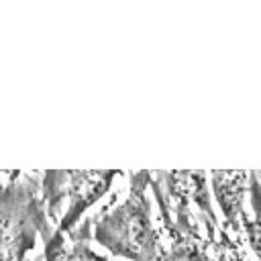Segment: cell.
I'll list each match as a JSON object with an SVG mask.
<instances>
[{"label":"cell","instance_id":"6da1fadb","mask_svg":"<svg viewBox=\"0 0 261 261\" xmlns=\"http://www.w3.org/2000/svg\"><path fill=\"white\" fill-rule=\"evenodd\" d=\"M204 171H151L167 261H230Z\"/></svg>","mask_w":261,"mask_h":261},{"label":"cell","instance_id":"7a4b0ae2","mask_svg":"<svg viewBox=\"0 0 261 261\" xmlns=\"http://www.w3.org/2000/svg\"><path fill=\"white\" fill-rule=\"evenodd\" d=\"M151 171L130 173L122 200L102 208L92 220V239L112 257L126 261H167V247L151 216Z\"/></svg>","mask_w":261,"mask_h":261},{"label":"cell","instance_id":"3957f363","mask_svg":"<svg viewBox=\"0 0 261 261\" xmlns=\"http://www.w3.org/2000/svg\"><path fill=\"white\" fill-rule=\"evenodd\" d=\"M8 177L0 184V261H22L35 241L41 237L45 243L55 228L45 210L41 181L20 171Z\"/></svg>","mask_w":261,"mask_h":261},{"label":"cell","instance_id":"277c9868","mask_svg":"<svg viewBox=\"0 0 261 261\" xmlns=\"http://www.w3.org/2000/svg\"><path fill=\"white\" fill-rule=\"evenodd\" d=\"M122 175L116 169H51L43 173L41 194L55 232L69 237L82 216L102 200Z\"/></svg>","mask_w":261,"mask_h":261},{"label":"cell","instance_id":"5b68a950","mask_svg":"<svg viewBox=\"0 0 261 261\" xmlns=\"http://www.w3.org/2000/svg\"><path fill=\"white\" fill-rule=\"evenodd\" d=\"M210 188L218 210L222 214V232L228 239V255L230 261H237L247 255V245L243 237L241 218L245 212V194H249V171L228 169V171H210L208 173Z\"/></svg>","mask_w":261,"mask_h":261},{"label":"cell","instance_id":"8992f818","mask_svg":"<svg viewBox=\"0 0 261 261\" xmlns=\"http://www.w3.org/2000/svg\"><path fill=\"white\" fill-rule=\"evenodd\" d=\"M88 222L84 224V230H73L69 237L59 234L53 230V234L45 241V261H110L106 255H100L98 251L88 245Z\"/></svg>","mask_w":261,"mask_h":261},{"label":"cell","instance_id":"52a82bcc","mask_svg":"<svg viewBox=\"0 0 261 261\" xmlns=\"http://www.w3.org/2000/svg\"><path fill=\"white\" fill-rule=\"evenodd\" d=\"M249 204L251 212H243L241 226L249 251L261 261V179L255 171H249Z\"/></svg>","mask_w":261,"mask_h":261},{"label":"cell","instance_id":"ba28073f","mask_svg":"<svg viewBox=\"0 0 261 261\" xmlns=\"http://www.w3.org/2000/svg\"><path fill=\"white\" fill-rule=\"evenodd\" d=\"M237 261H249V255H245V257H241V259H237Z\"/></svg>","mask_w":261,"mask_h":261},{"label":"cell","instance_id":"9c48e42d","mask_svg":"<svg viewBox=\"0 0 261 261\" xmlns=\"http://www.w3.org/2000/svg\"><path fill=\"white\" fill-rule=\"evenodd\" d=\"M22 261H31V259H22Z\"/></svg>","mask_w":261,"mask_h":261}]
</instances>
